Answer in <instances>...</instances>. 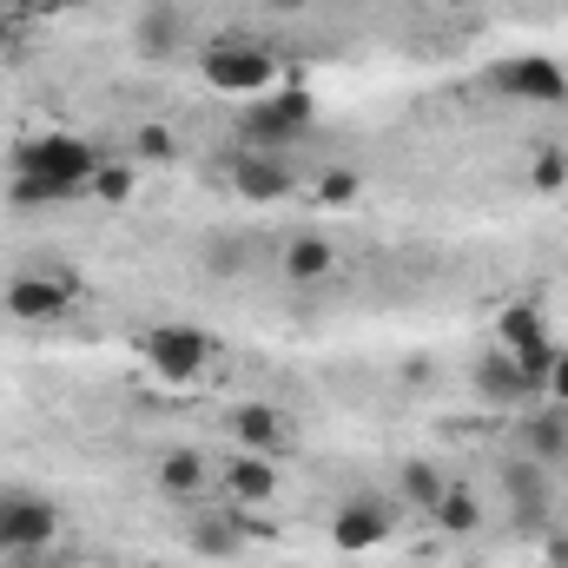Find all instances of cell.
I'll return each instance as SVG.
<instances>
[{
	"label": "cell",
	"instance_id": "obj_3",
	"mask_svg": "<svg viewBox=\"0 0 568 568\" xmlns=\"http://www.w3.org/2000/svg\"><path fill=\"white\" fill-rule=\"evenodd\" d=\"M397 516H404V503H390V496H377V489L344 496V503H337V516H331V549H344V556L384 549V542H390V529H397Z\"/></svg>",
	"mask_w": 568,
	"mask_h": 568
},
{
	"label": "cell",
	"instance_id": "obj_11",
	"mask_svg": "<svg viewBox=\"0 0 568 568\" xmlns=\"http://www.w3.org/2000/svg\"><path fill=\"white\" fill-rule=\"evenodd\" d=\"M225 429H232V443L239 449H252V456H291V443H297V429H291V417L284 410H272V404H239L232 417H225Z\"/></svg>",
	"mask_w": 568,
	"mask_h": 568
},
{
	"label": "cell",
	"instance_id": "obj_13",
	"mask_svg": "<svg viewBox=\"0 0 568 568\" xmlns=\"http://www.w3.org/2000/svg\"><path fill=\"white\" fill-rule=\"evenodd\" d=\"M245 516H239V503H219V509H205V516H192V529H185V542H192V556H205V562H232V556H245Z\"/></svg>",
	"mask_w": 568,
	"mask_h": 568
},
{
	"label": "cell",
	"instance_id": "obj_4",
	"mask_svg": "<svg viewBox=\"0 0 568 568\" xmlns=\"http://www.w3.org/2000/svg\"><path fill=\"white\" fill-rule=\"evenodd\" d=\"M199 73H205L212 93H265L272 73H278V60L265 47H252V40H219V47H205Z\"/></svg>",
	"mask_w": 568,
	"mask_h": 568
},
{
	"label": "cell",
	"instance_id": "obj_8",
	"mask_svg": "<svg viewBox=\"0 0 568 568\" xmlns=\"http://www.w3.org/2000/svg\"><path fill=\"white\" fill-rule=\"evenodd\" d=\"M311 120H317L311 93L291 87V93H278L272 106H258V113L245 120V145H252V152H284V145H297L304 133H311Z\"/></svg>",
	"mask_w": 568,
	"mask_h": 568
},
{
	"label": "cell",
	"instance_id": "obj_18",
	"mask_svg": "<svg viewBox=\"0 0 568 568\" xmlns=\"http://www.w3.org/2000/svg\"><path fill=\"white\" fill-rule=\"evenodd\" d=\"M159 489H165L172 503L205 496V456H199V449H165V456H159Z\"/></svg>",
	"mask_w": 568,
	"mask_h": 568
},
{
	"label": "cell",
	"instance_id": "obj_19",
	"mask_svg": "<svg viewBox=\"0 0 568 568\" xmlns=\"http://www.w3.org/2000/svg\"><path fill=\"white\" fill-rule=\"evenodd\" d=\"M536 337H549V311H542V304H503V311H496V344H503V351H523V344H536Z\"/></svg>",
	"mask_w": 568,
	"mask_h": 568
},
{
	"label": "cell",
	"instance_id": "obj_29",
	"mask_svg": "<svg viewBox=\"0 0 568 568\" xmlns=\"http://www.w3.org/2000/svg\"><path fill=\"white\" fill-rule=\"evenodd\" d=\"M0 568H33V556H13V562H0Z\"/></svg>",
	"mask_w": 568,
	"mask_h": 568
},
{
	"label": "cell",
	"instance_id": "obj_7",
	"mask_svg": "<svg viewBox=\"0 0 568 568\" xmlns=\"http://www.w3.org/2000/svg\"><path fill=\"white\" fill-rule=\"evenodd\" d=\"M73 291H80V284L67 278V272H13L7 291H0V304H7L20 324H53V317L73 311Z\"/></svg>",
	"mask_w": 568,
	"mask_h": 568
},
{
	"label": "cell",
	"instance_id": "obj_21",
	"mask_svg": "<svg viewBox=\"0 0 568 568\" xmlns=\"http://www.w3.org/2000/svg\"><path fill=\"white\" fill-rule=\"evenodd\" d=\"M443 489H449V483H443V469H436V463H404V469H397V496H404L410 509H436V503H443Z\"/></svg>",
	"mask_w": 568,
	"mask_h": 568
},
{
	"label": "cell",
	"instance_id": "obj_10",
	"mask_svg": "<svg viewBox=\"0 0 568 568\" xmlns=\"http://www.w3.org/2000/svg\"><path fill=\"white\" fill-rule=\"evenodd\" d=\"M232 192L252 199V205H278V199L297 192V172H291L284 152H252V145H245V152L232 159Z\"/></svg>",
	"mask_w": 568,
	"mask_h": 568
},
{
	"label": "cell",
	"instance_id": "obj_6",
	"mask_svg": "<svg viewBox=\"0 0 568 568\" xmlns=\"http://www.w3.org/2000/svg\"><path fill=\"white\" fill-rule=\"evenodd\" d=\"M489 87L503 100H523V106H562L568 100V73L549 53H516V60H496L489 67Z\"/></svg>",
	"mask_w": 568,
	"mask_h": 568
},
{
	"label": "cell",
	"instance_id": "obj_16",
	"mask_svg": "<svg viewBox=\"0 0 568 568\" xmlns=\"http://www.w3.org/2000/svg\"><path fill=\"white\" fill-rule=\"evenodd\" d=\"M179 40H185V13H179V0H152L140 20H133V53H140V60H172Z\"/></svg>",
	"mask_w": 568,
	"mask_h": 568
},
{
	"label": "cell",
	"instance_id": "obj_30",
	"mask_svg": "<svg viewBox=\"0 0 568 568\" xmlns=\"http://www.w3.org/2000/svg\"><path fill=\"white\" fill-rule=\"evenodd\" d=\"M47 7H93V0H47Z\"/></svg>",
	"mask_w": 568,
	"mask_h": 568
},
{
	"label": "cell",
	"instance_id": "obj_28",
	"mask_svg": "<svg viewBox=\"0 0 568 568\" xmlns=\"http://www.w3.org/2000/svg\"><path fill=\"white\" fill-rule=\"evenodd\" d=\"M265 7H272V13H304L311 0H265Z\"/></svg>",
	"mask_w": 568,
	"mask_h": 568
},
{
	"label": "cell",
	"instance_id": "obj_5",
	"mask_svg": "<svg viewBox=\"0 0 568 568\" xmlns=\"http://www.w3.org/2000/svg\"><path fill=\"white\" fill-rule=\"evenodd\" d=\"M145 364L165 377V384H199L205 364H212V337L199 324H152L145 331Z\"/></svg>",
	"mask_w": 568,
	"mask_h": 568
},
{
	"label": "cell",
	"instance_id": "obj_26",
	"mask_svg": "<svg viewBox=\"0 0 568 568\" xmlns=\"http://www.w3.org/2000/svg\"><path fill=\"white\" fill-rule=\"evenodd\" d=\"M140 152H145V159H172V133H165V126H145Z\"/></svg>",
	"mask_w": 568,
	"mask_h": 568
},
{
	"label": "cell",
	"instance_id": "obj_2",
	"mask_svg": "<svg viewBox=\"0 0 568 568\" xmlns=\"http://www.w3.org/2000/svg\"><path fill=\"white\" fill-rule=\"evenodd\" d=\"M53 536H60V509H53L40 489H13V483H0V562H13V556H40Z\"/></svg>",
	"mask_w": 568,
	"mask_h": 568
},
{
	"label": "cell",
	"instance_id": "obj_24",
	"mask_svg": "<svg viewBox=\"0 0 568 568\" xmlns=\"http://www.w3.org/2000/svg\"><path fill=\"white\" fill-rule=\"evenodd\" d=\"M317 199H324V205H351V199H357V172H324Z\"/></svg>",
	"mask_w": 568,
	"mask_h": 568
},
{
	"label": "cell",
	"instance_id": "obj_31",
	"mask_svg": "<svg viewBox=\"0 0 568 568\" xmlns=\"http://www.w3.org/2000/svg\"><path fill=\"white\" fill-rule=\"evenodd\" d=\"M0 13H13V0H0Z\"/></svg>",
	"mask_w": 568,
	"mask_h": 568
},
{
	"label": "cell",
	"instance_id": "obj_14",
	"mask_svg": "<svg viewBox=\"0 0 568 568\" xmlns=\"http://www.w3.org/2000/svg\"><path fill=\"white\" fill-rule=\"evenodd\" d=\"M225 503H239V509H265V503H278V463L239 449V456L225 463Z\"/></svg>",
	"mask_w": 568,
	"mask_h": 568
},
{
	"label": "cell",
	"instance_id": "obj_23",
	"mask_svg": "<svg viewBox=\"0 0 568 568\" xmlns=\"http://www.w3.org/2000/svg\"><path fill=\"white\" fill-rule=\"evenodd\" d=\"M529 185H536V192H562L568 185V152H542V159L529 165Z\"/></svg>",
	"mask_w": 568,
	"mask_h": 568
},
{
	"label": "cell",
	"instance_id": "obj_12",
	"mask_svg": "<svg viewBox=\"0 0 568 568\" xmlns=\"http://www.w3.org/2000/svg\"><path fill=\"white\" fill-rule=\"evenodd\" d=\"M469 390H476L483 404H542V390L516 371V357H509L503 344H489V351L469 364Z\"/></svg>",
	"mask_w": 568,
	"mask_h": 568
},
{
	"label": "cell",
	"instance_id": "obj_9",
	"mask_svg": "<svg viewBox=\"0 0 568 568\" xmlns=\"http://www.w3.org/2000/svg\"><path fill=\"white\" fill-rule=\"evenodd\" d=\"M503 496H509V516H516L523 529H542V523L556 516V483H549V463L516 456V463L503 469Z\"/></svg>",
	"mask_w": 568,
	"mask_h": 568
},
{
	"label": "cell",
	"instance_id": "obj_1",
	"mask_svg": "<svg viewBox=\"0 0 568 568\" xmlns=\"http://www.w3.org/2000/svg\"><path fill=\"white\" fill-rule=\"evenodd\" d=\"M93 172H100V152L73 133H27L13 145V185L7 199L20 212L33 205H67V199H87L93 192Z\"/></svg>",
	"mask_w": 568,
	"mask_h": 568
},
{
	"label": "cell",
	"instance_id": "obj_32",
	"mask_svg": "<svg viewBox=\"0 0 568 568\" xmlns=\"http://www.w3.org/2000/svg\"><path fill=\"white\" fill-rule=\"evenodd\" d=\"M449 7H469V0H449Z\"/></svg>",
	"mask_w": 568,
	"mask_h": 568
},
{
	"label": "cell",
	"instance_id": "obj_17",
	"mask_svg": "<svg viewBox=\"0 0 568 568\" xmlns=\"http://www.w3.org/2000/svg\"><path fill=\"white\" fill-rule=\"evenodd\" d=\"M523 456H536V463H568V410L562 404H536L529 417H523Z\"/></svg>",
	"mask_w": 568,
	"mask_h": 568
},
{
	"label": "cell",
	"instance_id": "obj_20",
	"mask_svg": "<svg viewBox=\"0 0 568 568\" xmlns=\"http://www.w3.org/2000/svg\"><path fill=\"white\" fill-rule=\"evenodd\" d=\"M429 516H436V529H443V536H469V529L483 523V496H476L469 483H449V489H443V503H436Z\"/></svg>",
	"mask_w": 568,
	"mask_h": 568
},
{
	"label": "cell",
	"instance_id": "obj_25",
	"mask_svg": "<svg viewBox=\"0 0 568 568\" xmlns=\"http://www.w3.org/2000/svg\"><path fill=\"white\" fill-rule=\"evenodd\" d=\"M542 404H562L568 410V351H556V364H549V377H542Z\"/></svg>",
	"mask_w": 568,
	"mask_h": 568
},
{
	"label": "cell",
	"instance_id": "obj_15",
	"mask_svg": "<svg viewBox=\"0 0 568 568\" xmlns=\"http://www.w3.org/2000/svg\"><path fill=\"white\" fill-rule=\"evenodd\" d=\"M337 278V245L324 232H291L284 239V284L311 291V284H331Z\"/></svg>",
	"mask_w": 568,
	"mask_h": 568
},
{
	"label": "cell",
	"instance_id": "obj_27",
	"mask_svg": "<svg viewBox=\"0 0 568 568\" xmlns=\"http://www.w3.org/2000/svg\"><path fill=\"white\" fill-rule=\"evenodd\" d=\"M13 53V13H0V60Z\"/></svg>",
	"mask_w": 568,
	"mask_h": 568
},
{
	"label": "cell",
	"instance_id": "obj_22",
	"mask_svg": "<svg viewBox=\"0 0 568 568\" xmlns=\"http://www.w3.org/2000/svg\"><path fill=\"white\" fill-rule=\"evenodd\" d=\"M93 199L126 205V199H133V165H106V159H100V172H93Z\"/></svg>",
	"mask_w": 568,
	"mask_h": 568
}]
</instances>
